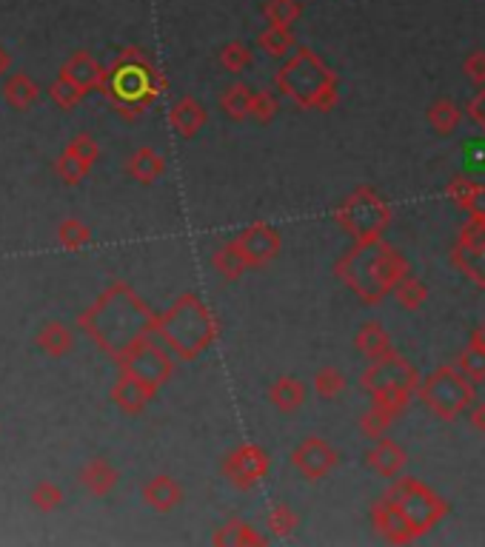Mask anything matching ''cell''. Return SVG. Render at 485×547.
Here are the masks:
<instances>
[{
  "instance_id": "1",
  "label": "cell",
  "mask_w": 485,
  "mask_h": 547,
  "mask_svg": "<svg viewBox=\"0 0 485 547\" xmlns=\"http://www.w3.org/2000/svg\"><path fill=\"white\" fill-rule=\"evenodd\" d=\"M334 274L360 302L380 305L395 294L400 279L411 274V266L400 254V248L380 237V240L354 243L349 251L340 254V259L334 263Z\"/></svg>"
},
{
  "instance_id": "2",
  "label": "cell",
  "mask_w": 485,
  "mask_h": 547,
  "mask_svg": "<svg viewBox=\"0 0 485 547\" xmlns=\"http://www.w3.org/2000/svg\"><path fill=\"white\" fill-rule=\"evenodd\" d=\"M274 89L286 94L294 106L320 114L334 111L340 100V78L309 46H300L283 60L274 75Z\"/></svg>"
},
{
  "instance_id": "3",
  "label": "cell",
  "mask_w": 485,
  "mask_h": 547,
  "mask_svg": "<svg viewBox=\"0 0 485 547\" xmlns=\"http://www.w3.org/2000/svg\"><path fill=\"white\" fill-rule=\"evenodd\" d=\"M157 331L163 334V340L172 345V351L180 360H197V356L209 348L217 334H220V322L215 314L200 302L195 294H183L169 311L160 317Z\"/></svg>"
},
{
  "instance_id": "4",
  "label": "cell",
  "mask_w": 485,
  "mask_h": 547,
  "mask_svg": "<svg viewBox=\"0 0 485 547\" xmlns=\"http://www.w3.org/2000/svg\"><path fill=\"white\" fill-rule=\"evenodd\" d=\"M360 388L372 396V402L400 416L408 405V399L414 396V391L420 388V373L406 356L395 351L383 356V360H372V365L360 376Z\"/></svg>"
},
{
  "instance_id": "5",
  "label": "cell",
  "mask_w": 485,
  "mask_h": 547,
  "mask_svg": "<svg viewBox=\"0 0 485 547\" xmlns=\"http://www.w3.org/2000/svg\"><path fill=\"white\" fill-rule=\"evenodd\" d=\"M391 505L400 510V516L408 521L414 536H426L431 528H437L448 516V502L443 496H437L428 485H423L414 477H397L383 493Z\"/></svg>"
},
{
  "instance_id": "6",
  "label": "cell",
  "mask_w": 485,
  "mask_h": 547,
  "mask_svg": "<svg viewBox=\"0 0 485 547\" xmlns=\"http://www.w3.org/2000/svg\"><path fill=\"white\" fill-rule=\"evenodd\" d=\"M423 405L443 422H454L459 414H469L477 402V385L451 365L434 368L417 388Z\"/></svg>"
},
{
  "instance_id": "7",
  "label": "cell",
  "mask_w": 485,
  "mask_h": 547,
  "mask_svg": "<svg viewBox=\"0 0 485 547\" xmlns=\"http://www.w3.org/2000/svg\"><path fill=\"white\" fill-rule=\"evenodd\" d=\"M337 226L354 237V243L380 240L391 226V205L374 192L372 185H357L334 211Z\"/></svg>"
},
{
  "instance_id": "8",
  "label": "cell",
  "mask_w": 485,
  "mask_h": 547,
  "mask_svg": "<svg viewBox=\"0 0 485 547\" xmlns=\"http://www.w3.org/2000/svg\"><path fill=\"white\" fill-rule=\"evenodd\" d=\"M160 89V80L154 68L141 58V55H126L111 71V91L129 106V109H143L146 103L154 100Z\"/></svg>"
},
{
  "instance_id": "9",
  "label": "cell",
  "mask_w": 485,
  "mask_h": 547,
  "mask_svg": "<svg viewBox=\"0 0 485 547\" xmlns=\"http://www.w3.org/2000/svg\"><path fill=\"white\" fill-rule=\"evenodd\" d=\"M451 263L477 289H485V217H469L459 226L451 248Z\"/></svg>"
},
{
  "instance_id": "10",
  "label": "cell",
  "mask_w": 485,
  "mask_h": 547,
  "mask_svg": "<svg viewBox=\"0 0 485 547\" xmlns=\"http://www.w3.org/2000/svg\"><path fill=\"white\" fill-rule=\"evenodd\" d=\"M269 468H271V459L266 454V447L246 442L223 459L220 473L235 490H251L254 485H260L269 477Z\"/></svg>"
},
{
  "instance_id": "11",
  "label": "cell",
  "mask_w": 485,
  "mask_h": 547,
  "mask_svg": "<svg viewBox=\"0 0 485 547\" xmlns=\"http://www.w3.org/2000/svg\"><path fill=\"white\" fill-rule=\"evenodd\" d=\"M232 243L243 254L248 268L269 266L271 259H277V254H280V248H283L280 231H277L274 226H269V223H254V226L243 228Z\"/></svg>"
},
{
  "instance_id": "12",
  "label": "cell",
  "mask_w": 485,
  "mask_h": 547,
  "mask_svg": "<svg viewBox=\"0 0 485 547\" xmlns=\"http://www.w3.org/2000/svg\"><path fill=\"white\" fill-rule=\"evenodd\" d=\"M337 462H340L337 450H334L326 439H320V437L303 439V442H300V445L294 447V454H291V465L297 468V473H300V477H303L306 482L326 479L329 473L337 468Z\"/></svg>"
},
{
  "instance_id": "13",
  "label": "cell",
  "mask_w": 485,
  "mask_h": 547,
  "mask_svg": "<svg viewBox=\"0 0 485 547\" xmlns=\"http://www.w3.org/2000/svg\"><path fill=\"white\" fill-rule=\"evenodd\" d=\"M129 373L143 379L149 388H160L172 376V360L157 345L137 342L129 348Z\"/></svg>"
},
{
  "instance_id": "14",
  "label": "cell",
  "mask_w": 485,
  "mask_h": 547,
  "mask_svg": "<svg viewBox=\"0 0 485 547\" xmlns=\"http://www.w3.org/2000/svg\"><path fill=\"white\" fill-rule=\"evenodd\" d=\"M408 465V454L400 442L380 437L372 450H365V468H372L383 479H397Z\"/></svg>"
},
{
  "instance_id": "15",
  "label": "cell",
  "mask_w": 485,
  "mask_h": 547,
  "mask_svg": "<svg viewBox=\"0 0 485 547\" xmlns=\"http://www.w3.org/2000/svg\"><path fill=\"white\" fill-rule=\"evenodd\" d=\"M372 525L391 544H411L414 539H417L414 531L408 528V521L400 516V510L391 505L385 496L377 499V502L372 505Z\"/></svg>"
},
{
  "instance_id": "16",
  "label": "cell",
  "mask_w": 485,
  "mask_h": 547,
  "mask_svg": "<svg viewBox=\"0 0 485 547\" xmlns=\"http://www.w3.org/2000/svg\"><path fill=\"white\" fill-rule=\"evenodd\" d=\"M446 195L454 205L463 208L469 217H485V183L469 174H457L448 180Z\"/></svg>"
},
{
  "instance_id": "17",
  "label": "cell",
  "mask_w": 485,
  "mask_h": 547,
  "mask_svg": "<svg viewBox=\"0 0 485 547\" xmlns=\"http://www.w3.org/2000/svg\"><path fill=\"white\" fill-rule=\"evenodd\" d=\"M354 348L365 356L368 363H372V360H383V356L395 353V348H391L388 331H385L380 322H374V320H368V322H363V325L357 328Z\"/></svg>"
},
{
  "instance_id": "18",
  "label": "cell",
  "mask_w": 485,
  "mask_h": 547,
  "mask_svg": "<svg viewBox=\"0 0 485 547\" xmlns=\"http://www.w3.org/2000/svg\"><path fill=\"white\" fill-rule=\"evenodd\" d=\"M206 121H209V114H206V109L195 98H183L172 109V126L180 137H186V140L195 137L206 126Z\"/></svg>"
},
{
  "instance_id": "19",
  "label": "cell",
  "mask_w": 485,
  "mask_h": 547,
  "mask_svg": "<svg viewBox=\"0 0 485 547\" xmlns=\"http://www.w3.org/2000/svg\"><path fill=\"white\" fill-rule=\"evenodd\" d=\"M269 399H271V405H274L277 411L294 414V411L306 402V385L300 383V379H294V376H280V379H277V383L269 388Z\"/></svg>"
},
{
  "instance_id": "20",
  "label": "cell",
  "mask_w": 485,
  "mask_h": 547,
  "mask_svg": "<svg viewBox=\"0 0 485 547\" xmlns=\"http://www.w3.org/2000/svg\"><path fill=\"white\" fill-rule=\"evenodd\" d=\"M212 542L217 547H254V544H266L269 539L260 531H254L248 521L232 519V521H226V525L215 533Z\"/></svg>"
},
{
  "instance_id": "21",
  "label": "cell",
  "mask_w": 485,
  "mask_h": 547,
  "mask_svg": "<svg viewBox=\"0 0 485 547\" xmlns=\"http://www.w3.org/2000/svg\"><path fill=\"white\" fill-rule=\"evenodd\" d=\"M254 91L251 86H246V83H235V86H228L223 94H220V111L228 117V121H248L251 117V103H254Z\"/></svg>"
},
{
  "instance_id": "22",
  "label": "cell",
  "mask_w": 485,
  "mask_h": 547,
  "mask_svg": "<svg viewBox=\"0 0 485 547\" xmlns=\"http://www.w3.org/2000/svg\"><path fill=\"white\" fill-rule=\"evenodd\" d=\"M428 123L440 137H451L459 129V123H463V111H459L454 100L440 98L428 106Z\"/></svg>"
},
{
  "instance_id": "23",
  "label": "cell",
  "mask_w": 485,
  "mask_h": 547,
  "mask_svg": "<svg viewBox=\"0 0 485 547\" xmlns=\"http://www.w3.org/2000/svg\"><path fill=\"white\" fill-rule=\"evenodd\" d=\"M258 46H260V49H263L269 58H277V60H286V58L297 49L294 35H291V29H286V26H269V29H263V32L258 35Z\"/></svg>"
},
{
  "instance_id": "24",
  "label": "cell",
  "mask_w": 485,
  "mask_h": 547,
  "mask_svg": "<svg viewBox=\"0 0 485 547\" xmlns=\"http://www.w3.org/2000/svg\"><path fill=\"white\" fill-rule=\"evenodd\" d=\"M263 17L269 26H286L291 29L294 23L303 17V4L300 0H266L263 4Z\"/></svg>"
},
{
  "instance_id": "25",
  "label": "cell",
  "mask_w": 485,
  "mask_h": 547,
  "mask_svg": "<svg viewBox=\"0 0 485 547\" xmlns=\"http://www.w3.org/2000/svg\"><path fill=\"white\" fill-rule=\"evenodd\" d=\"M183 490L174 479L169 477H157L154 482H149L146 488V502L157 510H172L174 505H180Z\"/></svg>"
},
{
  "instance_id": "26",
  "label": "cell",
  "mask_w": 485,
  "mask_h": 547,
  "mask_svg": "<svg viewBox=\"0 0 485 547\" xmlns=\"http://www.w3.org/2000/svg\"><path fill=\"white\" fill-rule=\"evenodd\" d=\"M212 266L220 271V277L223 279H237L243 271H248V263L243 259V254L237 251V246L228 240V243H223L217 251H215V257H212Z\"/></svg>"
},
{
  "instance_id": "27",
  "label": "cell",
  "mask_w": 485,
  "mask_h": 547,
  "mask_svg": "<svg viewBox=\"0 0 485 547\" xmlns=\"http://www.w3.org/2000/svg\"><path fill=\"white\" fill-rule=\"evenodd\" d=\"M395 300H397V302L406 308V311H420L423 302L428 300V289H426V282H423L420 277H414V274L403 277V279H400V285L395 289Z\"/></svg>"
},
{
  "instance_id": "28",
  "label": "cell",
  "mask_w": 485,
  "mask_h": 547,
  "mask_svg": "<svg viewBox=\"0 0 485 547\" xmlns=\"http://www.w3.org/2000/svg\"><path fill=\"white\" fill-rule=\"evenodd\" d=\"M395 419H397L395 411H388V408L377 405V402H372V405H368V411L360 416V434L368 437V439H380L385 434V427L395 422Z\"/></svg>"
},
{
  "instance_id": "29",
  "label": "cell",
  "mask_w": 485,
  "mask_h": 547,
  "mask_svg": "<svg viewBox=\"0 0 485 547\" xmlns=\"http://www.w3.org/2000/svg\"><path fill=\"white\" fill-rule=\"evenodd\" d=\"M457 371L463 376H469L474 385L485 383V351L469 342L457 356Z\"/></svg>"
},
{
  "instance_id": "30",
  "label": "cell",
  "mask_w": 485,
  "mask_h": 547,
  "mask_svg": "<svg viewBox=\"0 0 485 547\" xmlns=\"http://www.w3.org/2000/svg\"><path fill=\"white\" fill-rule=\"evenodd\" d=\"M297 525H300V516H297L289 505H283V502L271 505L269 519H266V528H269V533H271L274 539H286V536H291Z\"/></svg>"
},
{
  "instance_id": "31",
  "label": "cell",
  "mask_w": 485,
  "mask_h": 547,
  "mask_svg": "<svg viewBox=\"0 0 485 547\" xmlns=\"http://www.w3.org/2000/svg\"><path fill=\"white\" fill-rule=\"evenodd\" d=\"M343 391H345V376H343L334 365H326V368H320V371L314 373V394H317L320 399L332 402V399H337Z\"/></svg>"
},
{
  "instance_id": "32",
  "label": "cell",
  "mask_w": 485,
  "mask_h": 547,
  "mask_svg": "<svg viewBox=\"0 0 485 547\" xmlns=\"http://www.w3.org/2000/svg\"><path fill=\"white\" fill-rule=\"evenodd\" d=\"M220 66L226 71H232V75H243V71L251 66V49H248L243 40L226 43L223 49H220Z\"/></svg>"
},
{
  "instance_id": "33",
  "label": "cell",
  "mask_w": 485,
  "mask_h": 547,
  "mask_svg": "<svg viewBox=\"0 0 485 547\" xmlns=\"http://www.w3.org/2000/svg\"><path fill=\"white\" fill-rule=\"evenodd\" d=\"M163 169H166V163L160 160L154 152H149V149H143L141 154H137V157L132 160V174H134L137 180H143V183L157 180L160 174H163Z\"/></svg>"
},
{
  "instance_id": "34",
  "label": "cell",
  "mask_w": 485,
  "mask_h": 547,
  "mask_svg": "<svg viewBox=\"0 0 485 547\" xmlns=\"http://www.w3.org/2000/svg\"><path fill=\"white\" fill-rule=\"evenodd\" d=\"M463 157H466V174L474 180H482L485 177V134L466 142Z\"/></svg>"
},
{
  "instance_id": "35",
  "label": "cell",
  "mask_w": 485,
  "mask_h": 547,
  "mask_svg": "<svg viewBox=\"0 0 485 547\" xmlns=\"http://www.w3.org/2000/svg\"><path fill=\"white\" fill-rule=\"evenodd\" d=\"M277 111H280V103L271 91H258L254 94V103H251V121H258L260 126H269Z\"/></svg>"
},
{
  "instance_id": "36",
  "label": "cell",
  "mask_w": 485,
  "mask_h": 547,
  "mask_svg": "<svg viewBox=\"0 0 485 547\" xmlns=\"http://www.w3.org/2000/svg\"><path fill=\"white\" fill-rule=\"evenodd\" d=\"M463 71H466V78H469L477 89L485 86V49H474L471 55H466Z\"/></svg>"
},
{
  "instance_id": "37",
  "label": "cell",
  "mask_w": 485,
  "mask_h": 547,
  "mask_svg": "<svg viewBox=\"0 0 485 547\" xmlns=\"http://www.w3.org/2000/svg\"><path fill=\"white\" fill-rule=\"evenodd\" d=\"M469 117H471V123L477 126V129H482V134H485V86H480V91L471 98V103H469Z\"/></svg>"
},
{
  "instance_id": "38",
  "label": "cell",
  "mask_w": 485,
  "mask_h": 547,
  "mask_svg": "<svg viewBox=\"0 0 485 547\" xmlns=\"http://www.w3.org/2000/svg\"><path fill=\"white\" fill-rule=\"evenodd\" d=\"M469 422L477 434L485 437V402H474V405L469 408Z\"/></svg>"
},
{
  "instance_id": "39",
  "label": "cell",
  "mask_w": 485,
  "mask_h": 547,
  "mask_svg": "<svg viewBox=\"0 0 485 547\" xmlns=\"http://www.w3.org/2000/svg\"><path fill=\"white\" fill-rule=\"evenodd\" d=\"M469 342L485 351V322H480V325H477V328L471 331V337H469Z\"/></svg>"
}]
</instances>
